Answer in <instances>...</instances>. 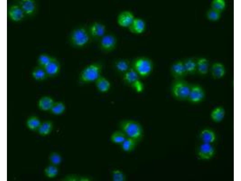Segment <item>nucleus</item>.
Returning a JSON list of instances; mask_svg holds the SVG:
<instances>
[{"instance_id":"obj_1","label":"nucleus","mask_w":241,"mask_h":181,"mask_svg":"<svg viewBox=\"0 0 241 181\" xmlns=\"http://www.w3.org/2000/svg\"><path fill=\"white\" fill-rule=\"evenodd\" d=\"M102 70L103 65L101 63H91L85 66L81 71L79 76V81L83 84L94 82L102 75Z\"/></svg>"},{"instance_id":"obj_2","label":"nucleus","mask_w":241,"mask_h":181,"mask_svg":"<svg viewBox=\"0 0 241 181\" xmlns=\"http://www.w3.org/2000/svg\"><path fill=\"white\" fill-rule=\"evenodd\" d=\"M92 38L88 29L80 26L73 30L69 37V41L73 47L81 48L85 47L90 42Z\"/></svg>"},{"instance_id":"obj_3","label":"nucleus","mask_w":241,"mask_h":181,"mask_svg":"<svg viewBox=\"0 0 241 181\" xmlns=\"http://www.w3.org/2000/svg\"><path fill=\"white\" fill-rule=\"evenodd\" d=\"M120 127L127 137L139 141L143 136V129L140 124L132 120H125L120 123Z\"/></svg>"},{"instance_id":"obj_4","label":"nucleus","mask_w":241,"mask_h":181,"mask_svg":"<svg viewBox=\"0 0 241 181\" xmlns=\"http://www.w3.org/2000/svg\"><path fill=\"white\" fill-rule=\"evenodd\" d=\"M191 87L187 82L182 79H175L171 87L172 95L178 100H188Z\"/></svg>"},{"instance_id":"obj_5","label":"nucleus","mask_w":241,"mask_h":181,"mask_svg":"<svg viewBox=\"0 0 241 181\" xmlns=\"http://www.w3.org/2000/svg\"><path fill=\"white\" fill-rule=\"evenodd\" d=\"M153 67L151 60L145 57L137 58L133 64V68L140 77H142L148 76L152 71Z\"/></svg>"},{"instance_id":"obj_6","label":"nucleus","mask_w":241,"mask_h":181,"mask_svg":"<svg viewBox=\"0 0 241 181\" xmlns=\"http://www.w3.org/2000/svg\"><path fill=\"white\" fill-rule=\"evenodd\" d=\"M139 77L135 70L130 68L123 74V78L126 83L131 86L136 91L140 92L143 90V85Z\"/></svg>"},{"instance_id":"obj_7","label":"nucleus","mask_w":241,"mask_h":181,"mask_svg":"<svg viewBox=\"0 0 241 181\" xmlns=\"http://www.w3.org/2000/svg\"><path fill=\"white\" fill-rule=\"evenodd\" d=\"M117 44L116 37L111 33H106L99 40V47L102 51L109 52L114 50Z\"/></svg>"},{"instance_id":"obj_8","label":"nucleus","mask_w":241,"mask_h":181,"mask_svg":"<svg viewBox=\"0 0 241 181\" xmlns=\"http://www.w3.org/2000/svg\"><path fill=\"white\" fill-rule=\"evenodd\" d=\"M88 30L92 38L99 40L107 33L106 25L98 21L92 22Z\"/></svg>"},{"instance_id":"obj_9","label":"nucleus","mask_w":241,"mask_h":181,"mask_svg":"<svg viewBox=\"0 0 241 181\" xmlns=\"http://www.w3.org/2000/svg\"><path fill=\"white\" fill-rule=\"evenodd\" d=\"M7 14L10 20L16 22L21 21L26 16L21 8L17 3L8 7Z\"/></svg>"},{"instance_id":"obj_10","label":"nucleus","mask_w":241,"mask_h":181,"mask_svg":"<svg viewBox=\"0 0 241 181\" xmlns=\"http://www.w3.org/2000/svg\"><path fill=\"white\" fill-rule=\"evenodd\" d=\"M205 96L204 90L198 85L191 86L188 100L190 102L196 103L202 101Z\"/></svg>"},{"instance_id":"obj_11","label":"nucleus","mask_w":241,"mask_h":181,"mask_svg":"<svg viewBox=\"0 0 241 181\" xmlns=\"http://www.w3.org/2000/svg\"><path fill=\"white\" fill-rule=\"evenodd\" d=\"M17 3L21 7L26 16H32L36 12L37 5L34 0H20Z\"/></svg>"},{"instance_id":"obj_12","label":"nucleus","mask_w":241,"mask_h":181,"mask_svg":"<svg viewBox=\"0 0 241 181\" xmlns=\"http://www.w3.org/2000/svg\"><path fill=\"white\" fill-rule=\"evenodd\" d=\"M135 18L133 14L131 12L124 11L118 15L117 19V23L120 27L128 28Z\"/></svg>"},{"instance_id":"obj_13","label":"nucleus","mask_w":241,"mask_h":181,"mask_svg":"<svg viewBox=\"0 0 241 181\" xmlns=\"http://www.w3.org/2000/svg\"><path fill=\"white\" fill-rule=\"evenodd\" d=\"M172 75L175 79H181L187 74L183 62L178 61L174 62L171 68Z\"/></svg>"},{"instance_id":"obj_14","label":"nucleus","mask_w":241,"mask_h":181,"mask_svg":"<svg viewBox=\"0 0 241 181\" xmlns=\"http://www.w3.org/2000/svg\"><path fill=\"white\" fill-rule=\"evenodd\" d=\"M44 68L48 77H53L57 75L59 73L61 66L59 61L53 57Z\"/></svg>"},{"instance_id":"obj_15","label":"nucleus","mask_w":241,"mask_h":181,"mask_svg":"<svg viewBox=\"0 0 241 181\" xmlns=\"http://www.w3.org/2000/svg\"><path fill=\"white\" fill-rule=\"evenodd\" d=\"M97 90L103 94L107 93L110 90L111 83L106 77L101 75L94 82Z\"/></svg>"},{"instance_id":"obj_16","label":"nucleus","mask_w":241,"mask_h":181,"mask_svg":"<svg viewBox=\"0 0 241 181\" xmlns=\"http://www.w3.org/2000/svg\"><path fill=\"white\" fill-rule=\"evenodd\" d=\"M214 152V148L211 144L203 143L199 148L198 155L202 159L208 160L213 156Z\"/></svg>"},{"instance_id":"obj_17","label":"nucleus","mask_w":241,"mask_h":181,"mask_svg":"<svg viewBox=\"0 0 241 181\" xmlns=\"http://www.w3.org/2000/svg\"><path fill=\"white\" fill-rule=\"evenodd\" d=\"M146 27V23L143 19L139 17H135L128 28L131 33L138 34L144 31Z\"/></svg>"},{"instance_id":"obj_18","label":"nucleus","mask_w":241,"mask_h":181,"mask_svg":"<svg viewBox=\"0 0 241 181\" xmlns=\"http://www.w3.org/2000/svg\"><path fill=\"white\" fill-rule=\"evenodd\" d=\"M55 102L51 97L44 96L39 100L37 103L38 107L42 111H50Z\"/></svg>"},{"instance_id":"obj_19","label":"nucleus","mask_w":241,"mask_h":181,"mask_svg":"<svg viewBox=\"0 0 241 181\" xmlns=\"http://www.w3.org/2000/svg\"><path fill=\"white\" fill-rule=\"evenodd\" d=\"M211 72L212 77L214 79H219L224 75L226 70L224 65L220 62H215L211 66Z\"/></svg>"},{"instance_id":"obj_20","label":"nucleus","mask_w":241,"mask_h":181,"mask_svg":"<svg viewBox=\"0 0 241 181\" xmlns=\"http://www.w3.org/2000/svg\"><path fill=\"white\" fill-rule=\"evenodd\" d=\"M52 122L50 120H45L41 122L37 130L38 133L41 136H45L49 135L53 128Z\"/></svg>"},{"instance_id":"obj_21","label":"nucleus","mask_w":241,"mask_h":181,"mask_svg":"<svg viewBox=\"0 0 241 181\" xmlns=\"http://www.w3.org/2000/svg\"><path fill=\"white\" fill-rule=\"evenodd\" d=\"M31 75L33 78L37 81L44 80L48 77L44 68L38 65L33 69Z\"/></svg>"},{"instance_id":"obj_22","label":"nucleus","mask_w":241,"mask_h":181,"mask_svg":"<svg viewBox=\"0 0 241 181\" xmlns=\"http://www.w3.org/2000/svg\"><path fill=\"white\" fill-rule=\"evenodd\" d=\"M114 66L117 71L123 74L130 68L129 61L124 59H119L116 60L114 63Z\"/></svg>"},{"instance_id":"obj_23","label":"nucleus","mask_w":241,"mask_h":181,"mask_svg":"<svg viewBox=\"0 0 241 181\" xmlns=\"http://www.w3.org/2000/svg\"><path fill=\"white\" fill-rule=\"evenodd\" d=\"M200 137L203 143L211 144L215 139V135L214 132L211 130L205 129L200 133Z\"/></svg>"},{"instance_id":"obj_24","label":"nucleus","mask_w":241,"mask_h":181,"mask_svg":"<svg viewBox=\"0 0 241 181\" xmlns=\"http://www.w3.org/2000/svg\"><path fill=\"white\" fill-rule=\"evenodd\" d=\"M225 114V110L223 107L218 106L212 110L211 113V117L214 122H219L223 119Z\"/></svg>"},{"instance_id":"obj_25","label":"nucleus","mask_w":241,"mask_h":181,"mask_svg":"<svg viewBox=\"0 0 241 181\" xmlns=\"http://www.w3.org/2000/svg\"><path fill=\"white\" fill-rule=\"evenodd\" d=\"M42 121L40 118L36 116H32L29 117L26 120V124L27 127L31 131H37Z\"/></svg>"},{"instance_id":"obj_26","label":"nucleus","mask_w":241,"mask_h":181,"mask_svg":"<svg viewBox=\"0 0 241 181\" xmlns=\"http://www.w3.org/2000/svg\"><path fill=\"white\" fill-rule=\"evenodd\" d=\"M197 71L202 75L206 74L209 70V63L205 58H201L196 61Z\"/></svg>"},{"instance_id":"obj_27","label":"nucleus","mask_w":241,"mask_h":181,"mask_svg":"<svg viewBox=\"0 0 241 181\" xmlns=\"http://www.w3.org/2000/svg\"><path fill=\"white\" fill-rule=\"evenodd\" d=\"M66 109L64 103L61 101H55L50 111L53 114L59 115L64 113Z\"/></svg>"},{"instance_id":"obj_28","label":"nucleus","mask_w":241,"mask_h":181,"mask_svg":"<svg viewBox=\"0 0 241 181\" xmlns=\"http://www.w3.org/2000/svg\"><path fill=\"white\" fill-rule=\"evenodd\" d=\"M137 141L132 138L127 137L121 144L123 150L126 152L133 151L136 147Z\"/></svg>"},{"instance_id":"obj_29","label":"nucleus","mask_w":241,"mask_h":181,"mask_svg":"<svg viewBox=\"0 0 241 181\" xmlns=\"http://www.w3.org/2000/svg\"><path fill=\"white\" fill-rule=\"evenodd\" d=\"M127 137L122 131H116L114 132L111 136V139L113 143L121 144Z\"/></svg>"},{"instance_id":"obj_30","label":"nucleus","mask_w":241,"mask_h":181,"mask_svg":"<svg viewBox=\"0 0 241 181\" xmlns=\"http://www.w3.org/2000/svg\"><path fill=\"white\" fill-rule=\"evenodd\" d=\"M186 72L187 74H193L197 71L196 61L189 58L183 62Z\"/></svg>"},{"instance_id":"obj_31","label":"nucleus","mask_w":241,"mask_h":181,"mask_svg":"<svg viewBox=\"0 0 241 181\" xmlns=\"http://www.w3.org/2000/svg\"><path fill=\"white\" fill-rule=\"evenodd\" d=\"M58 171L57 166L50 164L44 168V173L46 177L53 178L58 175Z\"/></svg>"},{"instance_id":"obj_32","label":"nucleus","mask_w":241,"mask_h":181,"mask_svg":"<svg viewBox=\"0 0 241 181\" xmlns=\"http://www.w3.org/2000/svg\"><path fill=\"white\" fill-rule=\"evenodd\" d=\"M53 57L46 53H41L37 58L38 65L44 68L51 61Z\"/></svg>"},{"instance_id":"obj_33","label":"nucleus","mask_w":241,"mask_h":181,"mask_svg":"<svg viewBox=\"0 0 241 181\" xmlns=\"http://www.w3.org/2000/svg\"><path fill=\"white\" fill-rule=\"evenodd\" d=\"M49 160L50 164L57 166L61 163L62 157L59 153L53 151L50 154L49 156Z\"/></svg>"},{"instance_id":"obj_34","label":"nucleus","mask_w":241,"mask_h":181,"mask_svg":"<svg viewBox=\"0 0 241 181\" xmlns=\"http://www.w3.org/2000/svg\"><path fill=\"white\" fill-rule=\"evenodd\" d=\"M221 13V12L211 8L207 11L206 17L208 20L215 21L220 18Z\"/></svg>"},{"instance_id":"obj_35","label":"nucleus","mask_w":241,"mask_h":181,"mask_svg":"<svg viewBox=\"0 0 241 181\" xmlns=\"http://www.w3.org/2000/svg\"><path fill=\"white\" fill-rule=\"evenodd\" d=\"M226 3L224 0H213L211 3V8L221 12L225 9Z\"/></svg>"},{"instance_id":"obj_36","label":"nucleus","mask_w":241,"mask_h":181,"mask_svg":"<svg viewBox=\"0 0 241 181\" xmlns=\"http://www.w3.org/2000/svg\"><path fill=\"white\" fill-rule=\"evenodd\" d=\"M112 178L114 181H124L126 177L124 173L119 170H115L112 172Z\"/></svg>"},{"instance_id":"obj_37","label":"nucleus","mask_w":241,"mask_h":181,"mask_svg":"<svg viewBox=\"0 0 241 181\" xmlns=\"http://www.w3.org/2000/svg\"><path fill=\"white\" fill-rule=\"evenodd\" d=\"M79 178L76 176L70 175L66 177L64 179L65 181H77L79 180Z\"/></svg>"},{"instance_id":"obj_38","label":"nucleus","mask_w":241,"mask_h":181,"mask_svg":"<svg viewBox=\"0 0 241 181\" xmlns=\"http://www.w3.org/2000/svg\"><path fill=\"white\" fill-rule=\"evenodd\" d=\"M79 181H90V179L87 177H80L79 179Z\"/></svg>"}]
</instances>
